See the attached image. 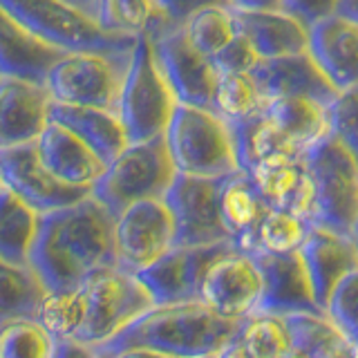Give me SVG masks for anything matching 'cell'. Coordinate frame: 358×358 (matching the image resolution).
<instances>
[{
	"label": "cell",
	"mask_w": 358,
	"mask_h": 358,
	"mask_svg": "<svg viewBox=\"0 0 358 358\" xmlns=\"http://www.w3.org/2000/svg\"><path fill=\"white\" fill-rule=\"evenodd\" d=\"M65 3L78 7L81 11H85V14H90V16L96 18L101 22V9H103V0H65Z\"/></svg>",
	"instance_id": "cell-48"
},
{
	"label": "cell",
	"mask_w": 358,
	"mask_h": 358,
	"mask_svg": "<svg viewBox=\"0 0 358 358\" xmlns=\"http://www.w3.org/2000/svg\"><path fill=\"white\" fill-rule=\"evenodd\" d=\"M266 103L268 101L257 90L251 74H220L213 96V112L231 126L260 115Z\"/></svg>",
	"instance_id": "cell-33"
},
{
	"label": "cell",
	"mask_w": 358,
	"mask_h": 358,
	"mask_svg": "<svg viewBox=\"0 0 358 358\" xmlns=\"http://www.w3.org/2000/svg\"><path fill=\"white\" fill-rule=\"evenodd\" d=\"M177 108L179 101L157 63L152 38L148 34H139L119 103V117L128 141L141 143L164 137Z\"/></svg>",
	"instance_id": "cell-6"
},
{
	"label": "cell",
	"mask_w": 358,
	"mask_h": 358,
	"mask_svg": "<svg viewBox=\"0 0 358 358\" xmlns=\"http://www.w3.org/2000/svg\"><path fill=\"white\" fill-rule=\"evenodd\" d=\"M85 324L76 343L87 347L106 345L155 307L150 294L137 280L119 266L106 268L83 285Z\"/></svg>",
	"instance_id": "cell-9"
},
{
	"label": "cell",
	"mask_w": 358,
	"mask_h": 358,
	"mask_svg": "<svg viewBox=\"0 0 358 358\" xmlns=\"http://www.w3.org/2000/svg\"><path fill=\"white\" fill-rule=\"evenodd\" d=\"M262 291L264 280L255 257L235 249L208 271L201 302L227 320H249L255 316Z\"/></svg>",
	"instance_id": "cell-15"
},
{
	"label": "cell",
	"mask_w": 358,
	"mask_h": 358,
	"mask_svg": "<svg viewBox=\"0 0 358 358\" xmlns=\"http://www.w3.org/2000/svg\"><path fill=\"white\" fill-rule=\"evenodd\" d=\"M52 108L48 85L0 78V148L36 143L52 123Z\"/></svg>",
	"instance_id": "cell-16"
},
{
	"label": "cell",
	"mask_w": 358,
	"mask_h": 358,
	"mask_svg": "<svg viewBox=\"0 0 358 358\" xmlns=\"http://www.w3.org/2000/svg\"><path fill=\"white\" fill-rule=\"evenodd\" d=\"M41 215L0 186V264L29 266Z\"/></svg>",
	"instance_id": "cell-27"
},
{
	"label": "cell",
	"mask_w": 358,
	"mask_h": 358,
	"mask_svg": "<svg viewBox=\"0 0 358 358\" xmlns=\"http://www.w3.org/2000/svg\"><path fill=\"white\" fill-rule=\"evenodd\" d=\"M266 115L302 155L331 134L329 106H322L318 101L275 99L266 103Z\"/></svg>",
	"instance_id": "cell-26"
},
{
	"label": "cell",
	"mask_w": 358,
	"mask_h": 358,
	"mask_svg": "<svg viewBox=\"0 0 358 358\" xmlns=\"http://www.w3.org/2000/svg\"><path fill=\"white\" fill-rule=\"evenodd\" d=\"M324 313L345 338L358 347V268L334 289Z\"/></svg>",
	"instance_id": "cell-39"
},
{
	"label": "cell",
	"mask_w": 358,
	"mask_h": 358,
	"mask_svg": "<svg viewBox=\"0 0 358 358\" xmlns=\"http://www.w3.org/2000/svg\"><path fill=\"white\" fill-rule=\"evenodd\" d=\"M246 350L253 358H282L291 352V336L285 318L278 316H251L240 331Z\"/></svg>",
	"instance_id": "cell-37"
},
{
	"label": "cell",
	"mask_w": 358,
	"mask_h": 358,
	"mask_svg": "<svg viewBox=\"0 0 358 358\" xmlns=\"http://www.w3.org/2000/svg\"><path fill=\"white\" fill-rule=\"evenodd\" d=\"M298 253L305 262L318 307L324 311L334 289L358 268V240L313 227Z\"/></svg>",
	"instance_id": "cell-22"
},
{
	"label": "cell",
	"mask_w": 358,
	"mask_h": 358,
	"mask_svg": "<svg viewBox=\"0 0 358 358\" xmlns=\"http://www.w3.org/2000/svg\"><path fill=\"white\" fill-rule=\"evenodd\" d=\"M117 266L130 275L141 273L177 246L175 217L166 199L139 201L115 222Z\"/></svg>",
	"instance_id": "cell-11"
},
{
	"label": "cell",
	"mask_w": 358,
	"mask_h": 358,
	"mask_svg": "<svg viewBox=\"0 0 358 358\" xmlns=\"http://www.w3.org/2000/svg\"><path fill=\"white\" fill-rule=\"evenodd\" d=\"M50 289L31 266L0 264V322L36 320Z\"/></svg>",
	"instance_id": "cell-31"
},
{
	"label": "cell",
	"mask_w": 358,
	"mask_h": 358,
	"mask_svg": "<svg viewBox=\"0 0 358 358\" xmlns=\"http://www.w3.org/2000/svg\"><path fill=\"white\" fill-rule=\"evenodd\" d=\"M227 177L204 179L177 175L166 204L175 217L177 246H210L231 242L222 217V188Z\"/></svg>",
	"instance_id": "cell-12"
},
{
	"label": "cell",
	"mask_w": 358,
	"mask_h": 358,
	"mask_svg": "<svg viewBox=\"0 0 358 358\" xmlns=\"http://www.w3.org/2000/svg\"><path fill=\"white\" fill-rule=\"evenodd\" d=\"M231 9H240V11H275V9H285V0H231Z\"/></svg>",
	"instance_id": "cell-45"
},
{
	"label": "cell",
	"mask_w": 358,
	"mask_h": 358,
	"mask_svg": "<svg viewBox=\"0 0 358 358\" xmlns=\"http://www.w3.org/2000/svg\"><path fill=\"white\" fill-rule=\"evenodd\" d=\"M152 45L157 63H159L179 106L213 110L220 72L215 63L188 41L184 27L152 38Z\"/></svg>",
	"instance_id": "cell-14"
},
{
	"label": "cell",
	"mask_w": 358,
	"mask_h": 358,
	"mask_svg": "<svg viewBox=\"0 0 358 358\" xmlns=\"http://www.w3.org/2000/svg\"><path fill=\"white\" fill-rule=\"evenodd\" d=\"M52 121L76 134L85 145L92 148V152L106 166L115 162L130 143L126 128H123V121L119 117V112L115 110L54 103Z\"/></svg>",
	"instance_id": "cell-25"
},
{
	"label": "cell",
	"mask_w": 358,
	"mask_h": 358,
	"mask_svg": "<svg viewBox=\"0 0 358 358\" xmlns=\"http://www.w3.org/2000/svg\"><path fill=\"white\" fill-rule=\"evenodd\" d=\"M206 7H231V0H155L152 18L143 34L157 38L166 31L179 29Z\"/></svg>",
	"instance_id": "cell-38"
},
{
	"label": "cell",
	"mask_w": 358,
	"mask_h": 358,
	"mask_svg": "<svg viewBox=\"0 0 358 358\" xmlns=\"http://www.w3.org/2000/svg\"><path fill=\"white\" fill-rule=\"evenodd\" d=\"M213 63H215L220 74H251V70L260 63V59H257L251 45L242 36H238L227 50H222L213 59Z\"/></svg>",
	"instance_id": "cell-42"
},
{
	"label": "cell",
	"mask_w": 358,
	"mask_h": 358,
	"mask_svg": "<svg viewBox=\"0 0 358 358\" xmlns=\"http://www.w3.org/2000/svg\"><path fill=\"white\" fill-rule=\"evenodd\" d=\"M262 271L264 291L255 316H296V313H324L316 296L300 253L253 255Z\"/></svg>",
	"instance_id": "cell-17"
},
{
	"label": "cell",
	"mask_w": 358,
	"mask_h": 358,
	"mask_svg": "<svg viewBox=\"0 0 358 358\" xmlns=\"http://www.w3.org/2000/svg\"><path fill=\"white\" fill-rule=\"evenodd\" d=\"M184 31L188 41L210 61L238 38L231 7H206L197 11L184 25Z\"/></svg>",
	"instance_id": "cell-35"
},
{
	"label": "cell",
	"mask_w": 358,
	"mask_h": 358,
	"mask_svg": "<svg viewBox=\"0 0 358 358\" xmlns=\"http://www.w3.org/2000/svg\"><path fill=\"white\" fill-rule=\"evenodd\" d=\"M67 52L54 48L0 11V74L48 85V78Z\"/></svg>",
	"instance_id": "cell-23"
},
{
	"label": "cell",
	"mask_w": 358,
	"mask_h": 358,
	"mask_svg": "<svg viewBox=\"0 0 358 358\" xmlns=\"http://www.w3.org/2000/svg\"><path fill=\"white\" fill-rule=\"evenodd\" d=\"M356 358H358V347H356Z\"/></svg>",
	"instance_id": "cell-51"
},
{
	"label": "cell",
	"mask_w": 358,
	"mask_h": 358,
	"mask_svg": "<svg viewBox=\"0 0 358 358\" xmlns=\"http://www.w3.org/2000/svg\"><path fill=\"white\" fill-rule=\"evenodd\" d=\"M331 137L358 162V90L338 94L329 108Z\"/></svg>",
	"instance_id": "cell-41"
},
{
	"label": "cell",
	"mask_w": 358,
	"mask_h": 358,
	"mask_svg": "<svg viewBox=\"0 0 358 358\" xmlns=\"http://www.w3.org/2000/svg\"><path fill=\"white\" fill-rule=\"evenodd\" d=\"M282 358H305V356H302L300 352H296V350H291V352H287Z\"/></svg>",
	"instance_id": "cell-50"
},
{
	"label": "cell",
	"mask_w": 358,
	"mask_h": 358,
	"mask_svg": "<svg viewBox=\"0 0 358 358\" xmlns=\"http://www.w3.org/2000/svg\"><path fill=\"white\" fill-rule=\"evenodd\" d=\"M54 358H101L92 347L76 341H59Z\"/></svg>",
	"instance_id": "cell-44"
},
{
	"label": "cell",
	"mask_w": 358,
	"mask_h": 358,
	"mask_svg": "<svg viewBox=\"0 0 358 358\" xmlns=\"http://www.w3.org/2000/svg\"><path fill=\"white\" fill-rule=\"evenodd\" d=\"M0 177H3V188L11 190L38 215L74 206L92 195L90 188H74L59 182L43 166L36 143L0 148Z\"/></svg>",
	"instance_id": "cell-13"
},
{
	"label": "cell",
	"mask_w": 358,
	"mask_h": 358,
	"mask_svg": "<svg viewBox=\"0 0 358 358\" xmlns=\"http://www.w3.org/2000/svg\"><path fill=\"white\" fill-rule=\"evenodd\" d=\"M251 78L266 101L309 99L331 108L334 101L338 99V90L329 83V78L322 74L309 52L260 61L251 70Z\"/></svg>",
	"instance_id": "cell-19"
},
{
	"label": "cell",
	"mask_w": 358,
	"mask_h": 358,
	"mask_svg": "<svg viewBox=\"0 0 358 358\" xmlns=\"http://www.w3.org/2000/svg\"><path fill=\"white\" fill-rule=\"evenodd\" d=\"M152 9L155 0H103L101 25L112 31L139 36L148 27Z\"/></svg>",
	"instance_id": "cell-40"
},
{
	"label": "cell",
	"mask_w": 358,
	"mask_h": 358,
	"mask_svg": "<svg viewBox=\"0 0 358 358\" xmlns=\"http://www.w3.org/2000/svg\"><path fill=\"white\" fill-rule=\"evenodd\" d=\"M305 157L313 177L311 227L358 240V162L331 134Z\"/></svg>",
	"instance_id": "cell-7"
},
{
	"label": "cell",
	"mask_w": 358,
	"mask_h": 358,
	"mask_svg": "<svg viewBox=\"0 0 358 358\" xmlns=\"http://www.w3.org/2000/svg\"><path fill=\"white\" fill-rule=\"evenodd\" d=\"M0 9L18 25L67 54L130 52L139 38L134 34L106 29L96 18L65 0H0Z\"/></svg>",
	"instance_id": "cell-4"
},
{
	"label": "cell",
	"mask_w": 358,
	"mask_h": 358,
	"mask_svg": "<svg viewBox=\"0 0 358 358\" xmlns=\"http://www.w3.org/2000/svg\"><path fill=\"white\" fill-rule=\"evenodd\" d=\"M213 358H253V356H251L249 350H246V345H244V341L240 338V336H235V338L224 345Z\"/></svg>",
	"instance_id": "cell-46"
},
{
	"label": "cell",
	"mask_w": 358,
	"mask_h": 358,
	"mask_svg": "<svg viewBox=\"0 0 358 358\" xmlns=\"http://www.w3.org/2000/svg\"><path fill=\"white\" fill-rule=\"evenodd\" d=\"M59 341L36 320L0 322V358H54Z\"/></svg>",
	"instance_id": "cell-36"
},
{
	"label": "cell",
	"mask_w": 358,
	"mask_h": 358,
	"mask_svg": "<svg viewBox=\"0 0 358 358\" xmlns=\"http://www.w3.org/2000/svg\"><path fill=\"white\" fill-rule=\"evenodd\" d=\"M246 320H227L204 302L152 307L117 338L92 347L108 358L128 347H148L175 358H213L224 345L240 336Z\"/></svg>",
	"instance_id": "cell-2"
},
{
	"label": "cell",
	"mask_w": 358,
	"mask_h": 358,
	"mask_svg": "<svg viewBox=\"0 0 358 358\" xmlns=\"http://www.w3.org/2000/svg\"><path fill=\"white\" fill-rule=\"evenodd\" d=\"M341 14H345V16H350V18L358 20V0H343Z\"/></svg>",
	"instance_id": "cell-49"
},
{
	"label": "cell",
	"mask_w": 358,
	"mask_h": 358,
	"mask_svg": "<svg viewBox=\"0 0 358 358\" xmlns=\"http://www.w3.org/2000/svg\"><path fill=\"white\" fill-rule=\"evenodd\" d=\"M115 222L94 195L41 215L29 266L50 291L81 289L90 278L117 266Z\"/></svg>",
	"instance_id": "cell-1"
},
{
	"label": "cell",
	"mask_w": 358,
	"mask_h": 358,
	"mask_svg": "<svg viewBox=\"0 0 358 358\" xmlns=\"http://www.w3.org/2000/svg\"><path fill=\"white\" fill-rule=\"evenodd\" d=\"M285 324L291 336V350L305 358H356V347L327 318V313H296Z\"/></svg>",
	"instance_id": "cell-28"
},
{
	"label": "cell",
	"mask_w": 358,
	"mask_h": 358,
	"mask_svg": "<svg viewBox=\"0 0 358 358\" xmlns=\"http://www.w3.org/2000/svg\"><path fill=\"white\" fill-rule=\"evenodd\" d=\"M177 175L164 134L150 141L128 143V148L106 168L92 195L119 217L139 201L166 199Z\"/></svg>",
	"instance_id": "cell-5"
},
{
	"label": "cell",
	"mask_w": 358,
	"mask_h": 358,
	"mask_svg": "<svg viewBox=\"0 0 358 358\" xmlns=\"http://www.w3.org/2000/svg\"><path fill=\"white\" fill-rule=\"evenodd\" d=\"M341 5L343 0H285V9L289 14L305 20L309 27L334 14H338Z\"/></svg>",
	"instance_id": "cell-43"
},
{
	"label": "cell",
	"mask_w": 358,
	"mask_h": 358,
	"mask_svg": "<svg viewBox=\"0 0 358 358\" xmlns=\"http://www.w3.org/2000/svg\"><path fill=\"white\" fill-rule=\"evenodd\" d=\"M305 155H273L251 168L246 175L251 177L268 208L311 220L313 177Z\"/></svg>",
	"instance_id": "cell-18"
},
{
	"label": "cell",
	"mask_w": 358,
	"mask_h": 358,
	"mask_svg": "<svg viewBox=\"0 0 358 358\" xmlns=\"http://www.w3.org/2000/svg\"><path fill=\"white\" fill-rule=\"evenodd\" d=\"M85 294L81 289L50 291L38 309L41 327L48 329L56 341H76L85 324Z\"/></svg>",
	"instance_id": "cell-34"
},
{
	"label": "cell",
	"mask_w": 358,
	"mask_h": 358,
	"mask_svg": "<svg viewBox=\"0 0 358 358\" xmlns=\"http://www.w3.org/2000/svg\"><path fill=\"white\" fill-rule=\"evenodd\" d=\"M309 54L338 94L358 90V20L338 11L311 25Z\"/></svg>",
	"instance_id": "cell-20"
},
{
	"label": "cell",
	"mask_w": 358,
	"mask_h": 358,
	"mask_svg": "<svg viewBox=\"0 0 358 358\" xmlns=\"http://www.w3.org/2000/svg\"><path fill=\"white\" fill-rule=\"evenodd\" d=\"M238 36L251 45L260 61L309 52V25L287 9L240 11L233 9Z\"/></svg>",
	"instance_id": "cell-21"
},
{
	"label": "cell",
	"mask_w": 358,
	"mask_h": 358,
	"mask_svg": "<svg viewBox=\"0 0 358 358\" xmlns=\"http://www.w3.org/2000/svg\"><path fill=\"white\" fill-rule=\"evenodd\" d=\"M268 210L271 208L257 193L249 175L235 173L227 177L222 188V217L235 244L251 238Z\"/></svg>",
	"instance_id": "cell-30"
},
{
	"label": "cell",
	"mask_w": 358,
	"mask_h": 358,
	"mask_svg": "<svg viewBox=\"0 0 358 358\" xmlns=\"http://www.w3.org/2000/svg\"><path fill=\"white\" fill-rule=\"evenodd\" d=\"M108 358H175V356H168L157 350H148V347H128V350L117 352Z\"/></svg>",
	"instance_id": "cell-47"
},
{
	"label": "cell",
	"mask_w": 358,
	"mask_h": 358,
	"mask_svg": "<svg viewBox=\"0 0 358 358\" xmlns=\"http://www.w3.org/2000/svg\"><path fill=\"white\" fill-rule=\"evenodd\" d=\"M238 244L222 242L210 246H175L162 260L137 273V280L150 294L155 307L201 302V287L208 271Z\"/></svg>",
	"instance_id": "cell-10"
},
{
	"label": "cell",
	"mask_w": 358,
	"mask_h": 358,
	"mask_svg": "<svg viewBox=\"0 0 358 358\" xmlns=\"http://www.w3.org/2000/svg\"><path fill=\"white\" fill-rule=\"evenodd\" d=\"M235 130V143H238V159L242 173H249L260 162L268 159L273 155H302L298 152L291 141L282 134L271 117L266 115V108L251 119H246Z\"/></svg>",
	"instance_id": "cell-32"
},
{
	"label": "cell",
	"mask_w": 358,
	"mask_h": 358,
	"mask_svg": "<svg viewBox=\"0 0 358 358\" xmlns=\"http://www.w3.org/2000/svg\"><path fill=\"white\" fill-rule=\"evenodd\" d=\"M36 150L43 166L59 182L74 188L94 190L108 168L90 145H85L76 134L54 121L36 141Z\"/></svg>",
	"instance_id": "cell-24"
},
{
	"label": "cell",
	"mask_w": 358,
	"mask_h": 358,
	"mask_svg": "<svg viewBox=\"0 0 358 358\" xmlns=\"http://www.w3.org/2000/svg\"><path fill=\"white\" fill-rule=\"evenodd\" d=\"M132 52H72L48 78L54 103L119 112Z\"/></svg>",
	"instance_id": "cell-8"
},
{
	"label": "cell",
	"mask_w": 358,
	"mask_h": 358,
	"mask_svg": "<svg viewBox=\"0 0 358 358\" xmlns=\"http://www.w3.org/2000/svg\"><path fill=\"white\" fill-rule=\"evenodd\" d=\"M309 220L287 210H268L251 238L238 242V249L249 255H287L298 253L311 233Z\"/></svg>",
	"instance_id": "cell-29"
},
{
	"label": "cell",
	"mask_w": 358,
	"mask_h": 358,
	"mask_svg": "<svg viewBox=\"0 0 358 358\" xmlns=\"http://www.w3.org/2000/svg\"><path fill=\"white\" fill-rule=\"evenodd\" d=\"M166 143L179 175L222 179L242 173L235 130L213 110L179 106Z\"/></svg>",
	"instance_id": "cell-3"
}]
</instances>
